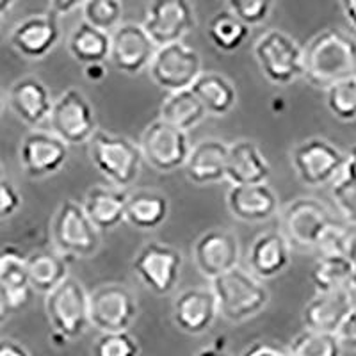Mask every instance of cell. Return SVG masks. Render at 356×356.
Here are the masks:
<instances>
[{
  "label": "cell",
  "mask_w": 356,
  "mask_h": 356,
  "mask_svg": "<svg viewBox=\"0 0 356 356\" xmlns=\"http://www.w3.org/2000/svg\"><path fill=\"white\" fill-rule=\"evenodd\" d=\"M356 77V38L344 29L328 27L305 44V77L317 89Z\"/></svg>",
  "instance_id": "6da1fadb"
},
{
  "label": "cell",
  "mask_w": 356,
  "mask_h": 356,
  "mask_svg": "<svg viewBox=\"0 0 356 356\" xmlns=\"http://www.w3.org/2000/svg\"><path fill=\"white\" fill-rule=\"evenodd\" d=\"M211 291L218 301L219 316L234 324L257 317L271 300L262 280L243 267H235L227 275L212 280Z\"/></svg>",
  "instance_id": "7a4b0ae2"
},
{
  "label": "cell",
  "mask_w": 356,
  "mask_h": 356,
  "mask_svg": "<svg viewBox=\"0 0 356 356\" xmlns=\"http://www.w3.org/2000/svg\"><path fill=\"white\" fill-rule=\"evenodd\" d=\"M88 145L93 166L111 186L125 191L138 182L145 162L139 145L100 129Z\"/></svg>",
  "instance_id": "3957f363"
},
{
  "label": "cell",
  "mask_w": 356,
  "mask_h": 356,
  "mask_svg": "<svg viewBox=\"0 0 356 356\" xmlns=\"http://www.w3.org/2000/svg\"><path fill=\"white\" fill-rule=\"evenodd\" d=\"M50 237L59 255L75 259H91L102 244L100 230L88 218L82 203L75 200H65L57 207L50 221Z\"/></svg>",
  "instance_id": "277c9868"
},
{
  "label": "cell",
  "mask_w": 356,
  "mask_h": 356,
  "mask_svg": "<svg viewBox=\"0 0 356 356\" xmlns=\"http://www.w3.org/2000/svg\"><path fill=\"white\" fill-rule=\"evenodd\" d=\"M264 77L275 86H289L305 77V47L280 29H269L253 44Z\"/></svg>",
  "instance_id": "5b68a950"
},
{
  "label": "cell",
  "mask_w": 356,
  "mask_h": 356,
  "mask_svg": "<svg viewBox=\"0 0 356 356\" xmlns=\"http://www.w3.org/2000/svg\"><path fill=\"white\" fill-rule=\"evenodd\" d=\"M47 319L54 335L66 342L77 340L91 328L89 323V292L81 280L70 276L44 300Z\"/></svg>",
  "instance_id": "8992f818"
},
{
  "label": "cell",
  "mask_w": 356,
  "mask_h": 356,
  "mask_svg": "<svg viewBox=\"0 0 356 356\" xmlns=\"http://www.w3.org/2000/svg\"><path fill=\"white\" fill-rule=\"evenodd\" d=\"M292 168L307 187L333 186L346 170L348 154L323 138H310L298 143L291 154Z\"/></svg>",
  "instance_id": "52a82bcc"
},
{
  "label": "cell",
  "mask_w": 356,
  "mask_h": 356,
  "mask_svg": "<svg viewBox=\"0 0 356 356\" xmlns=\"http://www.w3.org/2000/svg\"><path fill=\"white\" fill-rule=\"evenodd\" d=\"M332 211L321 200L300 196L280 212V228L292 248L316 250L324 234L335 225Z\"/></svg>",
  "instance_id": "ba28073f"
},
{
  "label": "cell",
  "mask_w": 356,
  "mask_h": 356,
  "mask_svg": "<svg viewBox=\"0 0 356 356\" xmlns=\"http://www.w3.org/2000/svg\"><path fill=\"white\" fill-rule=\"evenodd\" d=\"M139 148L143 161L152 170L159 173H173L186 168L193 143L189 134L157 118L143 130Z\"/></svg>",
  "instance_id": "9c48e42d"
},
{
  "label": "cell",
  "mask_w": 356,
  "mask_h": 356,
  "mask_svg": "<svg viewBox=\"0 0 356 356\" xmlns=\"http://www.w3.org/2000/svg\"><path fill=\"white\" fill-rule=\"evenodd\" d=\"M203 72L200 52L184 41L161 47L148 68L154 84L168 95L191 89Z\"/></svg>",
  "instance_id": "30bf717a"
},
{
  "label": "cell",
  "mask_w": 356,
  "mask_h": 356,
  "mask_svg": "<svg viewBox=\"0 0 356 356\" xmlns=\"http://www.w3.org/2000/svg\"><path fill=\"white\" fill-rule=\"evenodd\" d=\"M138 314V300L125 285L104 284L89 292V323L97 332H129Z\"/></svg>",
  "instance_id": "8fae6325"
},
{
  "label": "cell",
  "mask_w": 356,
  "mask_h": 356,
  "mask_svg": "<svg viewBox=\"0 0 356 356\" xmlns=\"http://www.w3.org/2000/svg\"><path fill=\"white\" fill-rule=\"evenodd\" d=\"M49 130L68 146L84 145L97 134V114L81 89H66L56 98L49 118Z\"/></svg>",
  "instance_id": "7c38bea8"
},
{
  "label": "cell",
  "mask_w": 356,
  "mask_h": 356,
  "mask_svg": "<svg viewBox=\"0 0 356 356\" xmlns=\"http://www.w3.org/2000/svg\"><path fill=\"white\" fill-rule=\"evenodd\" d=\"M184 257L177 248L164 243H146L132 260L134 275L157 296H168L177 289Z\"/></svg>",
  "instance_id": "4fadbf2b"
},
{
  "label": "cell",
  "mask_w": 356,
  "mask_h": 356,
  "mask_svg": "<svg viewBox=\"0 0 356 356\" xmlns=\"http://www.w3.org/2000/svg\"><path fill=\"white\" fill-rule=\"evenodd\" d=\"M143 27L159 49L180 43L196 27L195 8L187 0H155L146 8Z\"/></svg>",
  "instance_id": "5bb4252c"
},
{
  "label": "cell",
  "mask_w": 356,
  "mask_h": 356,
  "mask_svg": "<svg viewBox=\"0 0 356 356\" xmlns=\"http://www.w3.org/2000/svg\"><path fill=\"white\" fill-rule=\"evenodd\" d=\"M159 47L154 43L143 24H123L111 34L109 61L118 72L139 75L148 72Z\"/></svg>",
  "instance_id": "9a60e30c"
},
{
  "label": "cell",
  "mask_w": 356,
  "mask_h": 356,
  "mask_svg": "<svg viewBox=\"0 0 356 356\" xmlns=\"http://www.w3.org/2000/svg\"><path fill=\"white\" fill-rule=\"evenodd\" d=\"M193 259L200 275L209 282L239 267L241 244L237 235L225 228H211L193 246Z\"/></svg>",
  "instance_id": "2e32d148"
},
{
  "label": "cell",
  "mask_w": 356,
  "mask_h": 356,
  "mask_svg": "<svg viewBox=\"0 0 356 356\" xmlns=\"http://www.w3.org/2000/svg\"><path fill=\"white\" fill-rule=\"evenodd\" d=\"M68 148L70 146L50 130H31L18 148L22 170L29 178L56 175L68 161Z\"/></svg>",
  "instance_id": "e0dca14e"
},
{
  "label": "cell",
  "mask_w": 356,
  "mask_h": 356,
  "mask_svg": "<svg viewBox=\"0 0 356 356\" xmlns=\"http://www.w3.org/2000/svg\"><path fill=\"white\" fill-rule=\"evenodd\" d=\"M218 317V301L211 287L186 289L178 292L171 305V321L186 335H203L214 326Z\"/></svg>",
  "instance_id": "ac0fdd59"
},
{
  "label": "cell",
  "mask_w": 356,
  "mask_h": 356,
  "mask_svg": "<svg viewBox=\"0 0 356 356\" xmlns=\"http://www.w3.org/2000/svg\"><path fill=\"white\" fill-rule=\"evenodd\" d=\"M61 29L54 15H31L15 25L11 31L13 49L17 50L24 59L40 61L49 56L59 43Z\"/></svg>",
  "instance_id": "d6986e66"
},
{
  "label": "cell",
  "mask_w": 356,
  "mask_h": 356,
  "mask_svg": "<svg viewBox=\"0 0 356 356\" xmlns=\"http://www.w3.org/2000/svg\"><path fill=\"white\" fill-rule=\"evenodd\" d=\"M355 307L356 300L351 289L335 292H316L301 312V323H303L305 330L337 335Z\"/></svg>",
  "instance_id": "ffe728a7"
},
{
  "label": "cell",
  "mask_w": 356,
  "mask_h": 356,
  "mask_svg": "<svg viewBox=\"0 0 356 356\" xmlns=\"http://www.w3.org/2000/svg\"><path fill=\"white\" fill-rule=\"evenodd\" d=\"M54 102L50 89L38 77L18 79L13 82L8 93V104L13 113L34 130L44 122L49 123Z\"/></svg>",
  "instance_id": "44dd1931"
},
{
  "label": "cell",
  "mask_w": 356,
  "mask_h": 356,
  "mask_svg": "<svg viewBox=\"0 0 356 356\" xmlns=\"http://www.w3.org/2000/svg\"><path fill=\"white\" fill-rule=\"evenodd\" d=\"M230 145L218 138H207L193 145L184 168L187 180L195 186H212L227 180V164Z\"/></svg>",
  "instance_id": "7402d4cb"
},
{
  "label": "cell",
  "mask_w": 356,
  "mask_h": 356,
  "mask_svg": "<svg viewBox=\"0 0 356 356\" xmlns=\"http://www.w3.org/2000/svg\"><path fill=\"white\" fill-rule=\"evenodd\" d=\"M292 246L280 230L264 232L248 250V271L259 280H271L285 271L291 264Z\"/></svg>",
  "instance_id": "603a6c76"
},
{
  "label": "cell",
  "mask_w": 356,
  "mask_h": 356,
  "mask_svg": "<svg viewBox=\"0 0 356 356\" xmlns=\"http://www.w3.org/2000/svg\"><path fill=\"white\" fill-rule=\"evenodd\" d=\"M227 207L239 221L264 222L278 214V195L267 184L232 186L227 193Z\"/></svg>",
  "instance_id": "cb8c5ba5"
},
{
  "label": "cell",
  "mask_w": 356,
  "mask_h": 356,
  "mask_svg": "<svg viewBox=\"0 0 356 356\" xmlns=\"http://www.w3.org/2000/svg\"><path fill=\"white\" fill-rule=\"evenodd\" d=\"M271 177V164L250 139H239L230 145L227 164V182L232 186H259L267 184Z\"/></svg>",
  "instance_id": "d4e9b609"
},
{
  "label": "cell",
  "mask_w": 356,
  "mask_h": 356,
  "mask_svg": "<svg viewBox=\"0 0 356 356\" xmlns=\"http://www.w3.org/2000/svg\"><path fill=\"white\" fill-rule=\"evenodd\" d=\"M129 193L113 186H93L84 196L86 214L100 232H109L125 222Z\"/></svg>",
  "instance_id": "484cf974"
},
{
  "label": "cell",
  "mask_w": 356,
  "mask_h": 356,
  "mask_svg": "<svg viewBox=\"0 0 356 356\" xmlns=\"http://www.w3.org/2000/svg\"><path fill=\"white\" fill-rule=\"evenodd\" d=\"M170 216V200L159 191H136L129 195L125 222L136 230L150 232L164 225Z\"/></svg>",
  "instance_id": "4316f807"
},
{
  "label": "cell",
  "mask_w": 356,
  "mask_h": 356,
  "mask_svg": "<svg viewBox=\"0 0 356 356\" xmlns=\"http://www.w3.org/2000/svg\"><path fill=\"white\" fill-rule=\"evenodd\" d=\"M191 91L196 95L209 116H227L237 104V89L222 73L207 70Z\"/></svg>",
  "instance_id": "83f0119b"
},
{
  "label": "cell",
  "mask_w": 356,
  "mask_h": 356,
  "mask_svg": "<svg viewBox=\"0 0 356 356\" xmlns=\"http://www.w3.org/2000/svg\"><path fill=\"white\" fill-rule=\"evenodd\" d=\"M0 287L4 289L11 310L29 301L33 289L27 276V257L18 248L6 246L0 250Z\"/></svg>",
  "instance_id": "f1b7e54d"
},
{
  "label": "cell",
  "mask_w": 356,
  "mask_h": 356,
  "mask_svg": "<svg viewBox=\"0 0 356 356\" xmlns=\"http://www.w3.org/2000/svg\"><path fill=\"white\" fill-rule=\"evenodd\" d=\"M27 276L31 289L47 296L70 278L68 264L57 251H34L27 255Z\"/></svg>",
  "instance_id": "f546056e"
},
{
  "label": "cell",
  "mask_w": 356,
  "mask_h": 356,
  "mask_svg": "<svg viewBox=\"0 0 356 356\" xmlns=\"http://www.w3.org/2000/svg\"><path fill=\"white\" fill-rule=\"evenodd\" d=\"M68 52L84 66L104 65L111 57V34L82 22L70 34Z\"/></svg>",
  "instance_id": "4dcf8cb0"
},
{
  "label": "cell",
  "mask_w": 356,
  "mask_h": 356,
  "mask_svg": "<svg viewBox=\"0 0 356 356\" xmlns=\"http://www.w3.org/2000/svg\"><path fill=\"white\" fill-rule=\"evenodd\" d=\"M161 120L177 127L189 134V130L196 129L200 123H203L209 114L203 109L196 95L187 89V91H178V93H170L164 102L161 104Z\"/></svg>",
  "instance_id": "1f68e13d"
},
{
  "label": "cell",
  "mask_w": 356,
  "mask_h": 356,
  "mask_svg": "<svg viewBox=\"0 0 356 356\" xmlns=\"http://www.w3.org/2000/svg\"><path fill=\"white\" fill-rule=\"evenodd\" d=\"M355 278V267L346 255L319 257L312 269L316 292L349 291Z\"/></svg>",
  "instance_id": "d6a6232c"
},
{
  "label": "cell",
  "mask_w": 356,
  "mask_h": 356,
  "mask_svg": "<svg viewBox=\"0 0 356 356\" xmlns=\"http://www.w3.org/2000/svg\"><path fill=\"white\" fill-rule=\"evenodd\" d=\"M207 36L216 49L221 50V52H235L250 38V27L235 17L230 9L225 8L209 20Z\"/></svg>",
  "instance_id": "836d02e7"
},
{
  "label": "cell",
  "mask_w": 356,
  "mask_h": 356,
  "mask_svg": "<svg viewBox=\"0 0 356 356\" xmlns=\"http://www.w3.org/2000/svg\"><path fill=\"white\" fill-rule=\"evenodd\" d=\"M292 356H342V344L337 335L312 330L300 332L289 344Z\"/></svg>",
  "instance_id": "e575fe53"
},
{
  "label": "cell",
  "mask_w": 356,
  "mask_h": 356,
  "mask_svg": "<svg viewBox=\"0 0 356 356\" xmlns=\"http://www.w3.org/2000/svg\"><path fill=\"white\" fill-rule=\"evenodd\" d=\"M82 22L102 33L113 34L123 25V4L118 0H88L81 9Z\"/></svg>",
  "instance_id": "d590c367"
},
{
  "label": "cell",
  "mask_w": 356,
  "mask_h": 356,
  "mask_svg": "<svg viewBox=\"0 0 356 356\" xmlns=\"http://www.w3.org/2000/svg\"><path fill=\"white\" fill-rule=\"evenodd\" d=\"M326 107L340 122L356 120V77L337 82L326 89Z\"/></svg>",
  "instance_id": "8d00e7d4"
},
{
  "label": "cell",
  "mask_w": 356,
  "mask_h": 356,
  "mask_svg": "<svg viewBox=\"0 0 356 356\" xmlns=\"http://www.w3.org/2000/svg\"><path fill=\"white\" fill-rule=\"evenodd\" d=\"M93 356H139L141 346L130 332L100 333L91 348Z\"/></svg>",
  "instance_id": "74e56055"
},
{
  "label": "cell",
  "mask_w": 356,
  "mask_h": 356,
  "mask_svg": "<svg viewBox=\"0 0 356 356\" xmlns=\"http://www.w3.org/2000/svg\"><path fill=\"white\" fill-rule=\"evenodd\" d=\"M332 196L337 211L349 222V227L356 228V182L346 175L332 186Z\"/></svg>",
  "instance_id": "f35d334b"
},
{
  "label": "cell",
  "mask_w": 356,
  "mask_h": 356,
  "mask_svg": "<svg viewBox=\"0 0 356 356\" xmlns=\"http://www.w3.org/2000/svg\"><path fill=\"white\" fill-rule=\"evenodd\" d=\"M227 9H230L235 17L251 29L262 25L269 18L273 4L267 0H230Z\"/></svg>",
  "instance_id": "ab89813d"
},
{
  "label": "cell",
  "mask_w": 356,
  "mask_h": 356,
  "mask_svg": "<svg viewBox=\"0 0 356 356\" xmlns=\"http://www.w3.org/2000/svg\"><path fill=\"white\" fill-rule=\"evenodd\" d=\"M349 237H351V230L339 222H335L330 228L321 243L317 244L316 250L319 251V257H333V255H346L349 246Z\"/></svg>",
  "instance_id": "60d3db41"
},
{
  "label": "cell",
  "mask_w": 356,
  "mask_h": 356,
  "mask_svg": "<svg viewBox=\"0 0 356 356\" xmlns=\"http://www.w3.org/2000/svg\"><path fill=\"white\" fill-rule=\"evenodd\" d=\"M22 203H24V198H22L17 186L8 178H2L0 180V221L17 214L20 211Z\"/></svg>",
  "instance_id": "b9f144b4"
},
{
  "label": "cell",
  "mask_w": 356,
  "mask_h": 356,
  "mask_svg": "<svg viewBox=\"0 0 356 356\" xmlns=\"http://www.w3.org/2000/svg\"><path fill=\"white\" fill-rule=\"evenodd\" d=\"M241 356H292L289 346H282L273 340H257L248 346Z\"/></svg>",
  "instance_id": "7bdbcfd3"
},
{
  "label": "cell",
  "mask_w": 356,
  "mask_h": 356,
  "mask_svg": "<svg viewBox=\"0 0 356 356\" xmlns=\"http://www.w3.org/2000/svg\"><path fill=\"white\" fill-rule=\"evenodd\" d=\"M342 348L349 349V351H356V307L353 308L346 323L342 324L340 332L337 333Z\"/></svg>",
  "instance_id": "ee69618b"
},
{
  "label": "cell",
  "mask_w": 356,
  "mask_h": 356,
  "mask_svg": "<svg viewBox=\"0 0 356 356\" xmlns=\"http://www.w3.org/2000/svg\"><path fill=\"white\" fill-rule=\"evenodd\" d=\"M84 2H77V0H56L49 4V13L56 18L70 17L75 11H81Z\"/></svg>",
  "instance_id": "f6af8a7d"
},
{
  "label": "cell",
  "mask_w": 356,
  "mask_h": 356,
  "mask_svg": "<svg viewBox=\"0 0 356 356\" xmlns=\"http://www.w3.org/2000/svg\"><path fill=\"white\" fill-rule=\"evenodd\" d=\"M0 356H31L27 348L22 346L18 340L0 339Z\"/></svg>",
  "instance_id": "bcb514c9"
},
{
  "label": "cell",
  "mask_w": 356,
  "mask_h": 356,
  "mask_svg": "<svg viewBox=\"0 0 356 356\" xmlns=\"http://www.w3.org/2000/svg\"><path fill=\"white\" fill-rule=\"evenodd\" d=\"M340 9H342V15L348 20V24L356 31V0H344V2H340Z\"/></svg>",
  "instance_id": "7dc6e473"
},
{
  "label": "cell",
  "mask_w": 356,
  "mask_h": 356,
  "mask_svg": "<svg viewBox=\"0 0 356 356\" xmlns=\"http://www.w3.org/2000/svg\"><path fill=\"white\" fill-rule=\"evenodd\" d=\"M84 75H86V79H88V81H93V82L102 81V79H104L107 75L106 66H104V65L86 66V68H84Z\"/></svg>",
  "instance_id": "c3c4849f"
},
{
  "label": "cell",
  "mask_w": 356,
  "mask_h": 356,
  "mask_svg": "<svg viewBox=\"0 0 356 356\" xmlns=\"http://www.w3.org/2000/svg\"><path fill=\"white\" fill-rule=\"evenodd\" d=\"M9 316H11V307H9V301L6 298L4 289L0 287V328L8 323Z\"/></svg>",
  "instance_id": "681fc988"
},
{
  "label": "cell",
  "mask_w": 356,
  "mask_h": 356,
  "mask_svg": "<svg viewBox=\"0 0 356 356\" xmlns=\"http://www.w3.org/2000/svg\"><path fill=\"white\" fill-rule=\"evenodd\" d=\"M344 175L356 182V146H353L351 150L348 152V162H346Z\"/></svg>",
  "instance_id": "f907efd6"
},
{
  "label": "cell",
  "mask_w": 356,
  "mask_h": 356,
  "mask_svg": "<svg viewBox=\"0 0 356 356\" xmlns=\"http://www.w3.org/2000/svg\"><path fill=\"white\" fill-rule=\"evenodd\" d=\"M195 356H230L228 353L221 351V349H216V348H205L202 351L196 353Z\"/></svg>",
  "instance_id": "816d5d0a"
},
{
  "label": "cell",
  "mask_w": 356,
  "mask_h": 356,
  "mask_svg": "<svg viewBox=\"0 0 356 356\" xmlns=\"http://www.w3.org/2000/svg\"><path fill=\"white\" fill-rule=\"evenodd\" d=\"M351 292H353V296H355V300H356V271H355V278H353V285H351Z\"/></svg>",
  "instance_id": "f5cc1de1"
},
{
  "label": "cell",
  "mask_w": 356,
  "mask_h": 356,
  "mask_svg": "<svg viewBox=\"0 0 356 356\" xmlns=\"http://www.w3.org/2000/svg\"><path fill=\"white\" fill-rule=\"evenodd\" d=\"M2 111H4V95L0 91V114H2Z\"/></svg>",
  "instance_id": "db71d44e"
},
{
  "label": "cell",
  "mask_w": 356,
  "mask_h": 356,
  "mask_svg": "<svg viewBox=\"0 0 356 356\" xmlns=\"http://www.w3.org/2000/svg\"><path fill=\"white\" fill-rule=\"evenodd\" d=\"M4 178V170H2V164H0V180Z\"/></svg>",
  "instance_id": "11a10c76"
},
{
  "label": "cell",
  "mask_w": 356,
  "mask_h": 356,
  "mask_svg": "<svg viewBox=\"0 0 356 356\" xmlns=\"http://www.w3.org/2000/svg\"><path fill=\"white\" fill-rule=\"evenodd\" d=\"M0 24H2V15H0Z\"/></svg>",
  "instance_id": "9f6ffc18"
}]
</instances>
